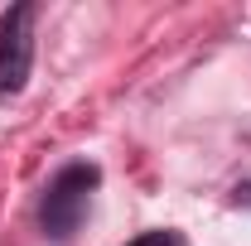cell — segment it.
I'll return each mask as SVG.
<instances>
[{
  "mask_svg": "<svg viewBox=\"0 0 251 246\" xmlns=\"http://www.w3.org/2000/svg\"><path fill=\"white\" fill-rule=\"evenodd\" d=\"M232 203H237V208H251V184H237V188H232Z\"/></svg>",
  "mask_w": 251,
  "mask_h": 246,
  "instance_id": "4",
  "label": "cell"
},
{
  "mask_svg": "<svg viewBox=\"0 0 251 246\" xmlns=\"http://www.w3.org/2000/svg\"><path fill=\"white\" fill-rule=\"evenodd\" d=\"M126 246H188L184 232H174V227H155V232H145V237H135V242Z\"/></svg>",
  "mask_w": 251,
  "mask_h": 246,
  "instance_id": "3",
  "label": "cell"
},
{
  "mask_svg": "<svg viewBox=\"0 0 251 246\" xmlns=\"http://www.w3.org/2000/svg\"><path fill=\"white\" fill-rule=\"evenodd\" d=\"M34 15L39 5H10L0 15V97H20L34 68Z\"/></svg>",
  "mask_w": 251,
  "mask_h": 246,
  "instance_id": "2",
  "label": "cell"
},
{
  "mask_svg": "<svg viewBox=\"0 0 251 246\" xmlns=\"http://www.w3.org/2000/svg\"><path fill=\"white\" fill-rule=\"evenodd\" d=\"M101 184V169L77 159V164H63L58 174L49 179L44 198H39V232L49 242H73V232L87 222V208H92V193Z\"/></svg>",
  "mask_w": 251,
  "mask_h": 246,
  "instance_id": "1",
  "label": "cell"
}]
</instances>
